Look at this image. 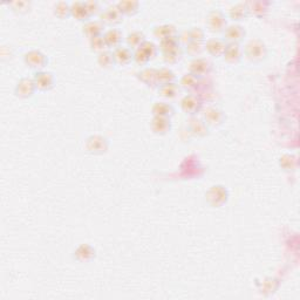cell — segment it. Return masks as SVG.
Here are the masks:
<instances>
[{
	"label": "cell",
	"mask_w": 300,
	"mask_h": 300,
	"mask_svg": "<svg viewBox=\"0 0 300 300\" xmlns=\"http://www.w3.org/2000/svg\"><path fill=\"white\" fill-rule=\"evenodd\" d=\"M243 55L245 56L248 61L258 64L268 59L269 49L263 40L256 38V39L248 41V44L243 48Z\"/></svg>",
	"instance_id": "obj_1"
},
{
	"label": "cell",
	"mask_w": 300,
	"mask_h": 300,
	"mask_svg": "<svg viewBox=\"0 0 300 300\" xmlns=\"http://www.w3.org/2000/svg\"><path fill=\"white\" fill-rule=\"evenodd\" d=\"M230 193L224 185L216 184L208 190L206 193V202L211 208H222L229 201Z\"/></svg>",
	"instance_id": "obj_2"
},
{
	"label": "cell",
	"mask_w": 300,
	"mask_h": 300,
	"mask_svg": "<svg viewBox=\"0 0 300 300\" xmlns=\"http://www.w3.org/2000/svg\"><path fill=\"white\" fill-rule=\"evenodd\" d=\"M85 149L90 155H104L109 149V141L104 135L94 134L87 138L85 142Z\"/></svg>",
	"instance_id": "obj_3"
},
{
	"label": "cell",
	"mask_w": 300,
	"mask_h": 300,
	"mask_svg": "<svg viewBox=\"0 0 300 300\" xmlns=\"http://www.w3.org/2000/svg\"><path fill=\"white\" fill-rule=\"evenodd\" d=\"M181 108L184 114H187L190 117L196 116L203 108V98L201 95L190 93L181 100Z\"/></svg>",
	"instance_id": "obj_4"
},
{
	"label": "cell",
	"mask_w": 300,
	"mask_h": 300,
	"mask_svg": "<svg viewBox=\"0 0 300 300\" xmlns=\"http://www.w3.org/2000/svg\"><path fill=\"white\" fill-rule=\"evenodd\" d=\"M207 26L211 33H223L227 27L225 14L221 10H211L207 16Z\"/></svg>",
	"instance_id": "obj_5"
},
{
	"label": "cell",
	"mask_w": 300,
	"mask_h": 300,
	"mask_svg": "<svg viewBox=\"0 0 300 300\" xmlns=\"http://www.w3.org/2000/svg\"><path fill=\"white\" fill-rule=\"evenodd\" d=\"M24 62L26 66L36 72L44 71V68L48 64V58L43 52L38 49H32L24 55Z\"/></svg>",
	"instance_id": "obj_6"
},
{
	"label": "cell",
	"mask_w": 300,
	"mask_h": 300,
	"mask_svg": "<svg viewBox=\"0 0 300 300\" xmlns=\"http://www.w3.org/2000/svg\"><path fill=\"white\" fill-rule=\"evenodd\" d=\"M100 16V21L105 26H116L122 22L123 20V14L121 12L117 5H112L108 6L107 9L102 10L101 13L98 14Z\"/></svg>",
	"instance_id": "obj_7"
},
{
	"label": "cell",
	"mask_w": 300,
	"mask_h": 300,
	"mask_svg": "<svg viewBox=\"0 0 300 300\" xmlns=\"http://www.w3.org/2000/svg\"><path fill=\"white\" fill-rule=\"evenodd\" d=\"M34 82H36L37 89L41 92H48L54 88L55 86V77L54 74L47 71H39L34 73L33 77Z\"/></svg>",
	"instance_id": "obj_8"
},
{
	"label": "cell",
	"mask_w": 300,
	"mask_h": 300,
	"mask_svg": "<svg viewBox=\"0 0 300 300\" xmlns=\"http://www.w3.org/2000/svg\"><path fill=\"white\" fill-rule=\"evenodd\" d=\"M37 90L38 89L33 78H22L17 83L16 88H14V93H16V96L26 100V98H31L32 96H34Z\"/></svg>",
	"instance_id": "obj_9"
},
{
	"label": "cell",
	"mask_w": 300,
	"mask_h": 300,
	"mask_svg": "<svg viewBox=\"0 0 300 300\" xmlns=\"http://www.w3.org/2000/svg\"><path fill=\"white\" fill-rule=\"evenodd\" d=\"M203 120L209 127H221L226 120V115L217 107H208L203 112Z\"/></svg>",
	"instance_id": "obj_10"
},
{
	"label": "cell",
	"mask_w": 300,
	"mask_h": 300,
	"mask_svg": "<svg viewBox=\"0 0 300 300\" xmlns=\"http://www.w3.org/2000/svg\"><path fill=\"white\" fill-rule=\"evenodd\" d=\"M188 131L191 134L193 138L203 139L209 135V130H210V127L206 123V121L203 119H199L197 116H191L190 120L188 121L187 124Z\"/></svg>",
	"instance_id": "obj_11"
},
{
	"label": "cell",
	"mask_w": 300,
	"mask_h": 300,
	"mask_svg": "<svg viewBox=\"0 0 300 300\" xmlns=\"http://www.w3.org/2000/svg\"><path fill=\"white\" fill-rule=\"evenodd\" d=\"M212 68H214L212 63L206 58H195L189 64L190 73L197 75L201 79L208 77L212 72Z\"/></svg>",
	"instance_id": "obj_12"
},
{
	"label": "cell",
	"mask_w": 300,
	"mask_h": 300,
	"mask_svg": "<svg viewBox=\"0 0 300 300\" xmlns=\"http://www.w3.org/2000/svg\"><path fill=\"white\" fill-rule=\"evenodd\" d=\"M223 36L226 44H241L246 36V31L242 25L232 24L227 26Z\"/></svg>",
	"instance_id": "obj_13"
},
{
	"label": "cell",
	"mask_w": 300,
	"mask_h": 300,
	"mask_svg": "<svg viewBox=\"0 0 300 300\" xmlns=\"http://www.w3.org/2000/svg\"><path fill=\"white\" fill-rule=\"evenodd\" d=\"M73 258L78 263L88 264L96 258V250L94 249V246L89 244H81L75 249V251L73 252Z\"/></svg>",
	"instance_id": "obj_14"
},
{
	"label": "cell",
	"mask_w": 300,
	"mask_h": 300,
	"mask_svg": "<svg viewBox=\"0 0 300 300\" xmlns=\"http://www.w3.org/2000/svg\"><path fill=\"white\" fill-rule=\"evenodd\" d=\"M244 55H243V47L241 44H226L225 51H224L223 59L229 64H238L242 61Z\"/></svg>",
	"instance_id": "obj_15"
},
{
	"label": "cell",
	"mask_w": 300,
	"mask_h": 300,
	"mask_svg": "<svg viewBox=\"0 0 300 300\" xmlns=\"http://www.w3.org/2000/svg\"><path fill=\"white\" fill-rule=\"evenodd\" d=\"M172 119H168V117L154 116L150 122L151 131L159 136H164L166 134H169V132L172 131Z\"/></svg>",
	"instance_id": "obj_16"
},
{
	"label": "cell",
	"mask_w": 300,
	"mask_h": 300,
	"mask_svg": "<svg viewBox=\"0 0 300 300\" xmlns=\"http://www.w3.org/2000/svg\"><path fill=\"white\" fill-rule=\"evenodd\" d=\"M225 47L226 43L224 41V39H219V38H210L204 43V49L208 52L209 55L214 56V58L223 56Z\"/></svg>",
	"instance_id": "obj_17"
},
{
	"label": "cell",
	"mask_w": 300,
	"mask_h": 300,
	"mask_svg": "<svg viewBox=\"0 0 300 300\" xmlns=\"http://www.w3.org/2000/svg\"><path fill=\"white\" fill-rule=\"evenodd\" d=\"M114 59L117 66H128L134 61V51L128 46H120L113 51Z\"/></svg>",
	"instance_id": "obj_18"
},
{
	"label": "cell",
	"mask_w": 300,
	"mask_h": 300,
	"mask_svg": "<svg viewBox=\"0 0 300 300\" xmlns=\"http://www.w3.org/2000/svg\"><path fill=\"white\" fill-rule=\"evenodd\" d=\"M138 78L140 81L144 83L149 88H157V70L151 67H146L138 73Z\"/></svg>",
	"instance_id": "obj_19"
},
{
	"label": "cell",
	"mask_w": 300,
	"mask_h": 300,
	"mask_svg": "<svg viewBox=\"0 0 300 300\" xmlns=\"http://www.w3.org/2000/svg\"><path fill=\"white\" fill-rule=\"evenodd\" d=\"M105 25L100 20H89L83 24L82 26V33L83 36L88 39H93L95 37L102 36L104 34Z\"/></svg>",
	"instance_id": "obj_20"
},
{
	"label": "cell",
	"mask_w": 300,
	"mask_h": 300,
	"mask_svg": "<svg viewBox=\"0 0 300 300\" xmlns=\"http://www.w3.org/2000/svg\"><path fill=\"white\" fill-rule=\"evenodd\" d=\"M104 38L106 41V45H107L108 48L115 49L117 47L122 46L123 41V34L120 29L117 28H109L104 33Z\"/></svg>",
	"instance_id": "obj_21"
},
{
	"label": "cell",
	"mask_w": 300,
	"mask_h": 300,
	"mask_svg": "<svg viewBox=\"0 0 300 300\" xmlns=\"http://www.w3.org/2000/svg\"><path fill=\"white\" fill-rule=\"evenodd\" d=\"M250 16L248 3H238L231 7L229 11V17L235 22H241L248 19Z\"/></svg>",
	"instance_id": "obj_22"
},
{
	"label": "cell",
	"mask_w": 300,
	"mask_h": 300,
	"mask_svg": "<svg viewBox=\"0 0 300 300\" xmlns=\"http://www.w3.org/2000/svg\"><path fill=\"white\" fill-rule=\"evenodd\" d=\"M71 13L72 17H73L75 20L82 22L89 21V19L92 18L88 10H87L85 2H75L73 4H71Z\"/></svg>",
	"instance_id": "obj_23"
},
{
	"label": "cell",
	"mask_w": 300,
	"mask_h": 300,
	"mask_svg": "<svg viewBox=\"0 0 300 300\" xmlns=\"http://www.w3.org/2000/svg\"><path fill=\"white\" fill-rule=\"evenodd\" d=\"M202 80L197 77V75L192 74V73H187L184 74L183 77L181 78L180 80V85L181 89H184V90H188V92H193V90H196L198 87L201 86V83H202Z\"/></svg>",
	"instance_id": "obj_24"
},
{
	"label": "cell",
	"mask_w": 300,
	"mask_h": 300,
	"mask_svg": "<svg viewBox=\"0 0 300 300\" xmlns=\"http://www.w3.org/2000/svg\"><path fill=\"white\" fill-rule=\"evenodd\" d=\"M151 114L154 116L158 117H168L172 119L175 115V108L168 102L161 101V102H155L153 107H151Z\"/></svg>",
	"instance_id": "obj_25"
},
{
	"label": "cell",
	"mask_w": 300,
	"mask_h": 300,
	"mask_svg": "<svg viewBox=\"0 0 300 300\" xmlns=\"http://www.w3.org/2000/svg\"><path fill=\"white\" fill-rule=\"evenodd\" d=\"M154 36L161 41L163 39H168V38L178 37V31L172 24H163L154 27Z\"/></svg>",
	"instance_id": "obj_26"
},
{
	"label": "cell",
	"mask_w": 300,
	"mask_h": 300,
	"mask_svg": "<svg viewBox=\"0 0 300 300\" xmlns=\"http://www.w3.org/2000/svg\"><path fill=\"white\" fill-rule=\"evenodd\" d=\"M157 93L159 96L172 100L178 96V94L181 93V87L177 82H170L165 83V85H161L157 87Z\"/></svg>",
	"instance_id": "obj_27"
},
{
	"label": "cell",
	"mask_w": 300,
	"mask_h": 300,
	"mask_svg": "<svg viewBox=\"0 0 300 300\" xmlns=\"http://www.w3.org/2000/svg\"><path fill=\"white\" fill-rule=\"evenodd\" d=\"M162 58L164 60L165 63L168 64H175L180 62L182 58H183V48L181 47V45H178L176 47H173L170 49H166V51H163Z\"/></svg>",
	"instance_id": "obj_28"
},
{
	"label": "cell",
	"mask_w": 300,
	"mask_h": 300,
	"mask_svg": "<svg viewBox=\"0 0 300 300\" xmlns=\"http://www.w3.org/2000/svg\"><path fill=\"white\" fill-rule=\"evenodd\" d=\"M278 164L284 172L293 173L298 169V157L293 154H284L283 156L279 158Z\"/></svg>",
	"instance_id": "obj_29"
},
{
	"label": "cell",
	"mask_w": 300,
	"mask_h": 300,
	"mask_svg": "<svg viewBox=\"0 0 300 300\" xmlns=\"http://www.w3.org/2000/svg\"><path fill=\"white\" fill-rule=\"evenodd\" d=\"M249 12L256 18H264L269 13L271 3L269 2H253L248 3Z\"/></svg>",
	"instance_id": "obj_30"
},
{
	"label": "cell",
	"mask_w": 300,
	"mask_h": 300,
	"mask_svg": "<svg viewBox=\"0 0 300 300\" xmlns=\"http://www.w3.org/2000/svg\"><path fill=\"white\" fill-rule=\"evenodd\" d=\"M116 5L121 12H122L123 16L127 17L135 16L136 13H139L140 7H141L140 3L136 2V0H122V2L117 3Z\"/></svg>",
	"instance_id": "obj_31"
},
{
	"label": "cell",
	"mask_w": 300,
	"mask_h": 300,
	"mask_svg": "<svg viewBox=\"0 0 300 300\" xmlns=\"http://www.w3.org/2000/svg\"><path fill=\"white\" fill-rule=\"evenodd\" d=\"M146 41H147L146 36H144V33L141 32V31L130 32L126 37L127 46L130 49H132V51H136V49H139L144 43H146Z\"/></svg>",
	"instance_id": "obj_32"
},
{
	"label": "cell",
	"mask_w": 300,
	"mask_h": 300,
	"mask_svg": "<svg viewBox=\"0 0 300 300\" xmlns=\"http://www.w3.org/2000/svg\"><path fill=\"white\" fill-rule=\"evenodd\" d=\"M96 62L102 70H111L114 66H116L113 51H109V49H106L104 52L97 53Z\"/></svg>",
	"instance_id": "obj_33"
},
{
	"label": "cell",
	"mask_w": 300,
	"mask_h": 300,
	"mask_svg": "<svg viewBox=\"0 0 300 300\" xmlns=\"http://www.w3.org/2000/svg\"><path fill=\"white\" fill-rule=\"evenodd\" d=\"M176 82V74L168 67H162L157 70V83L158 86L165 83Z\"/></svg>",
	"instance_id": "obj_34"
},
{
	"label": "cell",
	"mask_w": 300,
	"mask_h": 300,
	"mask_svg": "<svg viewBox=\"0 0 300 300\" xmlns=\"http://www.w3.org/2000/svg\"><path fill=\"white\" fill-rule=\"evenodd\" d=\"M185 36H187V41H192V43H206V32L203 31L202 28L199 27H191L185 32Z\"/></svg>",
	"instance_id": "obj_35"
},
{
	"label": "cell",
	"mask_w": 300,
	"mask_h": 300,
	"mask_svg": "<svg viewBox=\"0 0 300 300\" xmlns=\"http://www.w3.org/2000/svg\"><path fill=\"white\" fill-rule=\"evenodd\" d=\"M54 16L56 18L61 19H67L72 17V13H71V4H68L66 2H59L55 4L54 6Z\"/></svg>",
	"instance_id": "obj_36"
},
{
	"label": "cell",
	"mask_w": 300,
	"mask_h": 300,
	"mask_svg": "<svg viewBox=\"0 0 300 300\" xmlns=\"http://www.w3.org/2000/svg\"><path fill=\"white\" fill-rule=\"evenodd\" d=\"M279 287V282L276 278H266L261 284V293H264L265 295H271L273 293H276V291L278 290Z\"/></svg>",
	"instance_id": "obj_37"
},
{
	"label": "cell",
	"mask_w": 300,
	"mask_h": 300,
	"mask_svg": "<svg viewBox=\"0 0 300 300\" xmlns=\"http://www.w3.org/2000/svg\"><path fill=\"white\" fill-rule=\"evenodd\" d=\"M203 51H206V49H204V44L192 43V41H188V43H185V52H187L189 55L198 58V56L203 53Z\"/></svg>",
	"instance_id": "obj_38"
},
{
	"label": "cell",
	"mask_w": 300,
	"mask_h": 300,
	"mask_svg": "<svg viewBox=\"0 0 300 300\" xmlns=\"http://www.w3.org/2000/svg\"><path fill=\"white\" fill-rule=\"evenodd\" d=\"M89 46H90V49H92V51L96 52V53H101L108 48L107 45H106L104 34H102V36L95 37V38H93V39H90Z\"/></svg>",
	"instance_id": "obj_39"
},
{
	"label": "cell",
	"mask_w": 300,
	"mask_h": 300,
	"mask_svg": "<svg viewBox=\"0 0 300 300\" xmlns=\"http://www.w3.org/2000/svg\"><path fill=\"white\" fill-rule=\"evenodd\" d=\"M140 48H141L142 51L144 53H146L147 56L150 60H153V59L156 58V55H157V53H158V47L154 43H151V41H148L147 40L146 43H144Z\"/></svg>",
	"instance_id": "obj_40"
},
{
	"label": "cell",
	"mask_w": 300,
	"mask_h": 300,
	"mask_svg": "<svg viewBox=\"0 0 300 300\" xmlns=\"http://www.w3.org/2000/svg\"><path fill=\"white\" fill-rule=\"evenodd\" d=\"M180 44V37H175V38H168V39H163L159 41V46L158 49L161 52L166 51V49H170L173 47L178 46Z\"/></svg>",
	"instance_id": "obj_41"
},
{
	"label": "cell",
	"mask_w": 300,
	"mask_h": 300,
	"mask_svg": "<svg viewBox=\"0 0 300 300\" xmlns=\"http://www.w3.org/2000/svg\"><path fill=\"white\" fill-rule=\"evenodd\" d=\"M10 6L12 7V10L14 12H17L19 14H25L27 13L29 9H31V3L28 2H14L12 4H10Z\"/></svg>",
	"instance_id": "obj_42"
},
{
	"label": "cell",
	"mask_w": 300,
	"mask_h": 300,
	"mask_svg": "<svg viewBox=\"0 0 300 300\" xmlns=\"http://www.w3.org/2000/svg\"><path fill=\"white\" fill-rule=\"evenodd\" d=\"M134 61L140 64V66H147L150 62V59L148 58L146 53H144L141 48L134 51Z\"/></svg>",
	"instance_id": "obj_43"
},
{
	"label": "cell",
	"mask_w": 300,
	"mask_h": 300,
	"mask_svg": "<svg viewBox=\"0 0 300 300\" xmlns=\"http://www.w3.org/2000/svg\"><path fill=\"white\" fill-rule=\"evenodd\" d=\"M86 4V7L87 10H88V12L90 14V17L93 16H96V14H100L101 13V7H100V4L97 2H94V0H90V2H85Z\"/></svg>",
	"instance_id": "obj_44"
}]
</instances>
